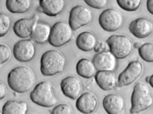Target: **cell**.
I'll list each match as a JSON object with an SVG mask.
<instances>
[{"instance_id": "cell-1", "label": "cell", "mask_w": 153, "mask_h": 114, "mask_svg": "<svg viewBox=\"0 0 153 114\" xmlns=\"http://www.w3.org/2000/svg\"><path fill=\"white\" fill-rule=\"evenodd\" d=\"M8 82L12 90L19 93H23L31 89L36 82V77L29 68L19 66L9 73Z\"/></svg>"}, {"instance_id": "cell-2", "label": "cell", "mask_w": 153, "mask_h": 114, "mask_svg": "<svg viewBox=\"0 0 153 114\" xmlns=\"http://www.w3.org/2000/svg\"><path fill=\"white\" fill-rule=\"evenodd\" d=\"M66 59L60 52L50 50L45 53L41 60V71L45 76H53L61 73L66 65Z\"/></svg>"}, {"instance_id": "cell-3", "label": "cell", "mask_w": 153, "mask_h": 114, "mask_svg": "<svg viewBox=\"0 0 153 114\" xmlns=\"http://www.w3.org/2000/svg\"><path fill=\"white\" fill-rule=\"evenodd\" d=\"M131 114L141 113L152 106L153 98L148 86L143 82H138L134 88L131 98Z\"/></svg>"}, {"instance_id": "cell-4", "label": "cell", "mask_w": 153, "mask_h": 114, "mask_svg": "<svg viewBox=\"0 0 153 114\" xmlns=\"http://www.w3.org/2000/svg\"><path fill=\"white\" fill-rule=\"evenodd\" d=\"M31 100L39 106L51 107L57 102L51 83L47 81L38 83L31 93Z\"/></svg>"}, {"instance_id": "cell-5", "label": "cell", "mask_w": 153, "mask_h": 114, "mask_svg": "<svg viewBox=\"0 0 153 114\" xmlns=\"http://www.w3.org/2000/svg\"><path fill=\"white\" fill-rule=\"evenodd\" d=\"M107 43L110 51L117 59L127 57L133 49L132 41L124 35H112L107 39Z\"/></svg>"}, {"instance_id": "cell-6", "label": "cell", "mask_w": 153, "mask_h": 114, "mask_svg": "<svg viewBox=\"0 0 153 114\" xmlns=\"http://www.w3.org/2000/svg\"><path fill=\"white\" fill-rule=\"evenodd\" d=\"M72 29L69 24L59 22L52 28L49 38V43L55 47H60L69 42L73 36Z\"/></svg>"}, {"instance_id": "cell-7", "label": "cell", "mask_w": 153, "mask_h": 114, "mask_svg": "<svg viewBox=\"0 0 153 114\" xmlns=\"http://www.w3.org/2000/svg\"><path fill=\"white\" fill-rule=\"evenodd\" d=\"M99 22L101 27L105 31L114 32L122 27L123 17L122 14L117 9L108 8L101 14Z\"/></svg>"}, {"instance_id": "cell-8", "label": "cell", "mask_w": 153, "mask_h": 114, "mask_svg": "<svg viewBox=\"0 0 153 114\" xmlns=\"http://www.w3.org/2000/svg\"><path fill=\"white\" fill-rule=\"evenodd\" d=\"M92 11L89 8L82 5H77L71 10L69 24L75 31L88 24L92 21Z\"/></svg>"}, {"instance_id": "cell-9", "label": "cell", "mask_w": 153, "mask_h": 114, "mask_svg": "<svg viewBox=\"0 0 153 114\" xmlns=\"http://www.w3.org/2000/svg\"><path fill=\"white\" fill-rule=\"evenodd\" d=\"M143 65L138 61L131 62L119 75L118 85L119 87L128 86L134 82L143 72Z\"/></svg>"}, {"instance_id": "cell-10", "label": "cell", "mask_w": 153, "mask_h": 114, "mask_svg": "<svg viewBox=\"0 0 153 114\" xmlns=\"http://www.w3.org/2000/svg\"><path fill=\"white\" fill-rule=\"evenodd\" d=\"M35 54V46L30 40L19 41L14 47V56L19 62H27L31 61L34 57Z\"/></svg>"}, {"instance_id": "cell-11", "label": "cell", "mask_w": 153, "mask_h": 114, "mask_svg": "<svg viewBox=\"0 0 153 114\" xmlns=\"http://www.w3.org/2000/svg\"><path fill=\"white\" fill-rule=\"evenodd\" d=\"M117 57L109 51L98 53L95 55L93 63L98 71H114L117 65Z\"/></svg>"}, {"instance_id": "cell-12", "label": "cell", "mask_w": 153, "mask_h": 114, "mask_svg": "<svg viewBox=\"0 0 153 114\" xmlns=\"http://www.w3.org/2000/svg\"><path fill=\"white\" fill-rule=\"evenodd\" d=\"M129 30L131 33L138 38H145L152 33L153 24L147 18H139L131 23Z\"/></svg>"}, {"instance_id": "cell-13", "label": "cell", "mask_w": 153, "mask_h": 114, "mask_svg": "<svg viewBox=\"0 0 153 114\" xmlns=\"http://www.w3.org/2000/svg\"><path fill=\"white\" fill-rule=\"evenodd\" d=\"M39 17L35 15L31 18H22L16 22L13 26L14 33L18 37L26 38L30 37L38 22Z\"/></svg>"}, {"instance_id": "cell-14", "label": "cell", "mask_w": 153, "mask_h": 114, "mask_svg": "<svg viewBox=\"0 0 153 114\" xmlns=\"http://www.w3.org/2000/svg\"><path fill=\"white\" fill-rule=\"evenodd\" d=\"M60 86L63 94L73 100L78 98L82 92V83L76 77L71 76L65 78L61 81Z\"/></svg>"}, {"instance_id": "cell-15", "label": "cell", "mask_w": 153, "mask_h": 114, "mask_svg": "<svg viewBox=\"0 0 153 114\" xmlns=\"http://www.w3.org/2000/svg\"><path fill=\"white\" fill-rule=\"evenodd\" d=\"M103 106L108 114H122L125 108V101L120 95L109 94L103 99Z\"/></svg>"}, {"instance_id": "cell-16", "label": "cell", "mask_w": 153, "mask_h": 114, "mask_svg": "<svg viewBox=\"0 0 153 114\" xmlns=\"http://www.w3.org/2000/svg\"><path fill=\"white\" fill-rule=\"evenodd\" d=\"M98 101L97 97L91 93H85L79 97L76 102V107L81 113L90 114L97 108Z\"/></svg>"}, {"instance_id": "cell-17", "label": "cell", "mask_w": 153, "mask_h": 114, "mask_svg": "<svg viewBox=\"0 0 153 114\" xmlns=\"http://www.w3.org/2000/svg\"><path fill=\"white\" fill-rule=\"evenodd\" d=\"M42 12L49 16H56L62 12L65 6V0H40Z\"/></svg>"}, {"instance_id": "cell-18", "label": "cell", "mask_w": 153, "mask_h": 114, "mask_svg": "<svg viewBox=\"0 0 153 114\" xmlns=\"http://www.w3.org/2000/svg\"><path fill=\"white\" fill-rule=\"evenodd\" d=\"M95 79L100 88L105 91L113 89L117 85L116 77L112 71H99Z\"/></svg>"}, {"instance_id": "cell-19", "label": "cell", "mask_w": 153, "mask_h": 114, "mask_svg": "<svg viewBox=\"0 0 153 114\" xmlns=\"http://www.w3.org/2000/svg\"><path fill=\"white\" fill-rule=\"evenodd\" d=\"M52 28L50 25L42 22H38L30 38L32 40L37 43H45L49 40Z\"/></svg>"}, {"instance_id": "cell-20", "label": "cell", "mask_w": 153, "mask_h": 114, "mask_svg": "<svg viewBox=\"0 0 153 114\" xmlns=\"http://www.w3.org/2000/svg\"><path fill=\"white\" fill-rule=\"evenodd\" d=\"M76 46L80 50L84 51H89L95 49L97 43L95 35L89 32L81 33L76 38Z\"/></svg>"}, {"instance_id": "cell-21", "label": "cell", "mask_w": 153, "mask_h": 114, "mask_svg": "<svg viewBox=\"0 0 153 114\" xmlns=\"http://www.w3.org/2000/svg\"><path fill=\"white\" fill-rule=\"evenodd\" d=\"M96 67L93 62L89 59L83 58L77 63L76 70L77 74L85 78H91L96 73Z\"/></svg>"}, {"instance_id": "cell-22", "label": "cell", "mask_w": 153, "mask_h": 114, "mask_svg": "<svg viewBox=\"0 0 153 114\" xmlns=\"http://www.w3.org/2000/svg\"><path fill=\"white\" fill-rule=\"evenodd\" d=\"M27 104L25 102L10 100L2 108L3 114H26L27 112Z\"/></svg>"}, {"instance_id": "cell-23", "label": "cell", "mask_w": 153, "mask_h": 114, "mask_svg": "<svg viewBox=\"0 0 153 114\" xmlns=\"http://www.w3.org/2000/svg\"><path fill=\"white\" fill-rule=\"evenodd\" d=\"M31 5V0H6V7L13 13H26L29 10Z\"/></svg>"}, {"instance_id": "cell-24", "label": "cell", "mask_w": 153, "mask_h": 114, "mask_svg": "<svg viewBox=\"0 0 153 114\" xmlns=\"http://www.w3.org/2000/svg\"><path fill=\"white\" fill-rule=\"evenodd\" d=\"M139 54L146 62L153 63V43H147L140 47Z\"/></svg>"}, {"instance_id": "cell-25", "label": "cell", "mask_w": 153, "mask_h": 114, "mask_svg": "<svg viewBox=\"0 0 153 114\" xmlns=\"http://www.w3.org/2000/svg\"><path fill=\"white\" fill-rule=\"evenodd\" d=\"M142 0H117V4L125 11L134 12L140 8Z\"/></svg>"}, {"instance_id": "cell-26", "label": "cell", "mask_w": 153, "mask_h": 114, "mask_svg": "<svg viewBox=\"0 0 153 114\" xmlns=\"http://www.w3.org/2000/svg\"><path fill=\"white\" fill-rule=\"evenodd\" d=\"M11 24V19L7 15L2 13L0 14V35L1 37H4L8 33Z\"/></svg>"}, {"instance_id": "cell-27", "label": "cell", "mask_w": 153, "mask_h": 114, "mask_svg": "<svg viewBox=\"0 0 153 114\" xmlns=\"http://www.w3.org/2000/svg\"><path fill=\"white\" fill-rule=\"evenodd\" d=\"M73 110L71 107L69 105L61 104L57 105L54 108L52 111V114H72Z\"/></svg>"}, {"instance_id": "cell-28", "label": "cell", "mask_w": 153, "mask_h": 114, "mask_svg": "<svg viewBox=\"0 0 153 114\" xmlns=\"http://www.w3.org/2000/svg\"><path fill=\"white\" fill-rule=\"evenodd\" d=\"M90 7L96 9H100L107 5L108 0H84Z\"/></svg>"}, {"instance_id": "cell-29", "label": "cell", "mask_w": 153, "mask_h": 114, "mask_svg": "<svg viewBox=\"0 0 153 114\" xmlns=\"http://www.w3.org/2000/svg\"><path fill=\"white\" fill-rule=\"evenodd\" d=\"M1 64H3L10 59L11 56L10 49L6 45H1Z\"/></svg>"}, {"instance_id": "cell-30", "label": "cell", "mask_w": 153, "mask_h": 114, "mask_svg": "<svg viewBox=\"0 0 153 114\" xmlns=\"http://www.w3.org/2000/svg\"><path fill=\"white\" fill-rule=\"evenodd\" d=\"M105 49H106V44L102 42H100L97 43L94 50L97 52L99 53L103 51H105Z\"/></svg>"}, {"instance_id": "cell-31", "label": "cell", "mask_w": 153, "mask_h": 114, "mask_svg": "<svg viewBox=\"0 0 153 114\" xmlns=\"http://www.w3.org/2000/svg\"><path fill=\"white\" fill-rule=\"evenodd\" d=\"M7 94V89L6 86L4 83H1V100L5 98Z\"/></svg>"}, {"instance_id": "cell-32", "label": "cell", "mask_w": 153, "mask_h": 114, "mask_svg": "<svg viewBox=\"0 0 153 114\" xmlns=\"http://www.w3.org/2000/svg\"><path fill=\"white\" fill-rule=\"evenodd\" d=\"M146 7L149 13L153 15V0H147Z\"/></svg>"}, {"instance_id": "cell-33", "label": "cell", "mask_w": 153, "mask_h": 114, "mask_svg": "<svg viewBox=\"0 0 153 114\" xmlns=\"http://www.w3.org/2000/svg\"><path fill=\"white\" fill-rule=\"evenodd\" d=\"M149 82L152 87L153 88V75L150 77V79H149Z\"/></svg>"}]
</instances>
